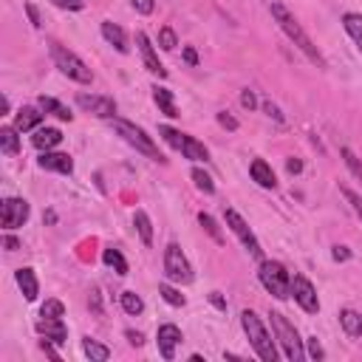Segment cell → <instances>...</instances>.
<instances>
[{
	"instance_id": "obj_1",
	"label": "cell",
	"mask_w": 362,
	"mask_h": 362,
	"mask_svg": "<svg viewBox=\"0 0 362 362\" xmlns=\"http://www.w3.org/2000/svg\"><path fill=\"white\" fill-rule=\"evenodd\" d=\"M272 9V17H275V23H278V26H280V32L289 37V40H292L297 48H300V52L311 60V63H315V65H320V68H328V63H326V57L320 54V48L315 45V43H311V37L306 34V29L300 26V20L292 14V12H289L283 3H272L269 6Z\"/></svg>"
},
{
	"instance_id": "obj_2",
	"label": "cell",
	"mask_w": 362,
	"mask_h": 362,
	"mask_svg": "<svg viewBox=\"0 0 362 362\" xmlns=\"http://www.w3.org/2000/svg\"><path fill=\"white\" fill-rule=\"evenodd\" d=\"M240 326H244L247 337H249V343L255 348V354L263 359V362H278V348H275V340H272V334L267 331V326L260 323V317L255 315L252 308L247 311H240Z\"/></svg>"
},
{
	"instance_id": "obj_3",
	"label": "cell",
	"mask_w": 362,
	"mask_h": 362,
	"mask_svg": "<svg viewBox=\"0 0 362 362\" xmlns=\"http://www.w3.org/2000/svg\"><path fill=\"white\" fill-rule=\"evenodd\" d=\"M48 52H52V60L60 68V74H65L68 80H74L80 85H91L93 82L91 68L85 65L82 57H77L74 52H71V48H65V45H60V43L52 40V43H48Z\"/></svg>"
},
{
	"instance_id": "obj_4",
	"label": "cell",
	"mask_w": 362,
	"mask_h": 362,
	"mask_svg": "<svg viewBox=\"0 0 362 362\" xmlns=\"http://www.w3.org/2000/svg\"><path fill=\"white\" fill-rule=\"evenodd\" d=\"M258 278H260L263 289H267L272 297H278V300L292 297V275L286 272L283 263H278V260H260Z\"/></svg>"
},
{
	"instance_id": "obj_5",
	"label": "cell",
	"mask_w": 362,
	"mask_h": 362,
	"mask_svg": "<svg viewBox=\"0 0 362 362\" xmlns=\"http://www.w3.org/2000/svg\"><path fill=\"white\" fill-rule=\"evenodd\" d=\"M113 122V131L122 136L131 148H136V153H142V156H148V159H153V161H164V156H161V150L156 148V142L144 133L142 128H136L133 122H128V119H111Z\"/></svg>"
},
{
	"instance_id": "obj_6",
	"label": "cell",
	"mask_w": 362,
	"mask_h": 362,
	"mask_svg": "<svg viewBox=\"0 0 362 362\" xmlns=\"http://www.w3.org/2000/svg\"><path fill=\"white\" fill-rule=\"evenodd\" d=\"M272 331L278 337V343L283 348V357L286 359H292V362H300L306 354H303V340H300V334L297 328L286 320V315H280V311H272Z\"/></svg>"
},
{
	"instance_id": "obj_7",
	"label": "cell",
	"mask_w": 362,
	"mask_h": 362,
	"mask_svg": "<svg viewBox=\"0 0 362 362\" xmlns=\"http://www.w3.org/2000/svg\"><path fill=\"white\" fill-rule=\"evenodd\" d=\"M164 275L170 283H179V286H187V283H192V278H196L187 255L181 252L179 244H167V249H164Z\"/></svg>"
},
{
	"instance_id": "obj_8",
	"label": "cell",
	"mask_w": 362,
	"mask_h": 362,
	"mask_svg": "<svg viewBox=\"0 0 362 362\" xmlns=\"http://www.w3.org/2000/svg\"><path fill=\"white\" fill-rule=\"evenodd\" d=\"M224 221H227V227L232 229V235L240 240V244H244V249L252 255V258H263V249H260V240L255 238V232L249 229V224L240 218V215L235 212V210H224Z\"/></svg>"
},
{
	"instance_id": "obj_9",
	"label": "cell",
	"mask_w": 362,
	"mask_h": 362,
	"mask_svg": "<svg viewBox=\"0 0 362 362\" xmlns=\"http://www.w3.org/2000/svg\"><path fill=\"white\" fill-rule=\"evenodd\" d=\"M32 215V207L26 199H6L3 204H0V224H3V229H20L23 224L29 221Z\"/></svg>"
},
{
	"instance_id": "obj_10",
	"label": "cell",
	"mask_w": 362,
	"mask_h": 362,
	"mask_svg": "<svg viewBox=\"0 0 362 362\" xmlns=\"http://www.w3.org/2000/svg\"><path fill=\"white\" fill-rule=\"evenodd\" d=\"M292 295H295V303L306 311V315H317V311H320L317 289L311 286L308 278H303V275H295V278H292Z\"/></svg>"
},
{
	"instance_id": "obj_11",
	"label": "cell",
	"mask_w": 362,
	"mask_h": 362,
	"mask_svg": "<svg viewBox=\"0 0 362 362\" xmlns=\"http://www.w3.org/2000/svg\"><path fill=\"white\" fill-rule=\"evenodd\" d=\"M77 105L88 113H93L96 119H116V102L111 96H100V93H77Z\"/></svg>"
},
{
	"instance_id": "obj_12",
	"label": "cell",
	"mask_w": 362,
	"mask_h": 362,
	"mask_svg": "<svg viewBox=\"0 0 362 362\" xmlns=\"http://www.w3.org/2000/svg\"><path fill=\"white\" fill-rule=\"evenodd\" d=\"M136 48H139V54H142V63H144V68H148L153 77L164 80V77H167V68H164V65L159 63V54H156V48H153L150 37L144 34V32H139V34H136Z\"/></svg>"
},
{
	"instance_id": "obj_13",
	"label": "cell",
	"mask_w": 362,
	"mask_h": 362,
	"mask_svg": "<svg viewBox=\"0 0 362 362\" xmlns=\"http://www.w3.org/2000/svg\"><path fill=\"white\" fill-rule=\"evenodd\" d=\"M156 343H159V354H161L164 359H173V357H176V346L181 343V328H179V326H173V323L159 326Z\"/></svg>"
},
{
	"instance_id": "obj_14",
	"label": "cell",
	"mask_w": 362,
	"mask_h": 362,
	"mask_svg": "<svg viewBox=\"0 0 362 362\" xmlns=\"http://www.w3.org/2000/svg\"><path fill=\"white\" fill-rule=\"evenodd\" d=\"M37 164L43 167V170L63 173V176H71V173H74V159H71L68 153H57V150H45V153H40Z\"/></svg>"
},
{
	"instance_id": "obj_15",
	"label": "cell",
	"mask_w": 362,
	"mask_h": 362,
	"mask_svg": "<svg viewBox=\"0 0 362 362\" xmlns=\"http://www.w3.org/2000/svg\"><path fill=\"white\" fill-rule=\"evenodd\" d=\"M37 334H43L45 340H52L57 346H63L68 340V328H65L63 317H40L37 320Z\"/></svg>"
},
{
	"instance_id": "obj_16",
	"label": "cell",
	"mask_w": 362,
	"mask_h": 362,
	"mask_svg": "<svg viewBox=\"0 0 362 362\" xmlns=\"http://www.w3.org/2000/svg\"><path fill=\"white\" fill-rule=\"evenodd\" d=\"M14 280H17V286H20L23 297H26L29 303H34V300H37V295H40V283H37L34 269H29V267L17 269V272H14Z\"/></svg>"
},
{
	"instance_id": "obj_17",
	"label": "cell",
	"mask_w": 362,
	"mask_h": 362,
	"mask_svg": "<svg viewBox=\"0 0 362 362\" xmlns=\"http://www.w3.org/2000/svg\"><path fill=\"white\" fill-rule=\"evenodd\" d=\"M102 37L116 48L119 54H128L131 52V45H128V34H125V29L122 26H116V23H111V20H105L102 23Z\"/></svg>"
},
{
	"instance_id": "obj_18",
	"label": "cell",
	"mask_w": 362,
	"mask_h": 362,
	"mask_svg": "<svg viewBox=\"0 0 362 362\" xmlns=\"http://www.w3.org/2000/svg\"><path fill=\"white\" fill-rule=\"evenodd\" d=\"M60 142H63V133H60L57 128H37L34 136H32V144H34V148H37L40 153L54 150Z\"/></svg>"
},
{
	"instance_id": "obj_19",
	"label": "cell",
	"mask_w": 362,
	"mask_h": 362,
	"mask_svg": "<svg viewBox=\"0 0 362 362\" xmlns=\"http://www.w3.org/2000/svg\"><path fill=\"white\" fill-rule=\"evenodd\" d=\"M249 173H252V179H255L263 190H275V187H278V179H275V170L269 167V161L255 159L252 167H249Z\"/></svg>"
},
{
	"instance_id": "obj_20",
	"label": "cell",
	"mask_w": 362,
	"mask_h": 362,
	"mask_svg": "<svg viewBox=\"0 0 362 362\" xmlns=\"http://www.w3.org/2000/svg\"><path fill=\"white\" fill-rule=\"evenodd\" d=\"M40 122H43V113L37 108H20L14 113V128L17 131H34V128H40Z\"/></svg>"
},
{
	"instance_id": "obj_21",
	"label": "cell",
	"mask_w": 362,
	"mask_h": 362,
	"mask_svg": "<svg viewBox=\"0 0 362 362\" xmlns=\"http://www.w3.org/2000/svg\"><path fill=\"white\" fill-rule=\"evenodd\" d=\"M181 153H184V159H190V161H210V150L204 148V144H201L196 136H184Z\"/></svg>"
},
{
	"instance_id": "obj_22",
	"label": "cell",
	"mask_w": 362,
	"mask_h": 362,
	"mask_svg": "<svg viewBox=\"0 0 362 362\" xmlns=\"http://www.w3.org/2000/svg\"><path fill=\"white\" fill-rule=\"evenodd\" d=\"M153 100H156V105H159V111H161L164 116H170V119L181 116V113H179V108H176V102H173V93L167 91V88L156 85V88H153Z\"/></svg>"
},
{
	"instance_id": "obj_23",
	"label": "cell",
	"mask_w": 362,
	"mask_h": 362,
	"mask_svg": "<svg viewBox=\"0 0 362 362\" xmlns=\"http://www.w3.org/2000/svg\"><path fill=\"white\" fill-rule=\"evenodd\" d=\"M340 326L346 328L348 337H362V315L354 308H343L340 311Z\"/></svg>"
},
{
	"instance_id": "obj_24",
	"label": "cell",
	"mask_w": 362,
	"mask_h": 362,
	"mask_svg": "<svg viewBox=\"0 0 362 362\" xmlns=\"http://www.w3.org/2000/svg\"><path fill=\"white\" fill-rule=\"evenodd\" d=\"M133 224H136V229H139L142 244L150 247V244H153V224H150V215L144 212V210H136V212H133Z\"/></svg>"
},
{
	"instance_id": "obj_25",
	"label": "cell",
	"mask_w": 362,
	"mask_h": 362,
	"mask_svg": "<svg viewBox=\"0 0 362 362\" xmlns=\"http://www.w3.org/2000/svg\"><path fill=\"white\" fill-rule=\"evenodd\" d=\"M343 29L348 32V37L357 43L359 54H362V14H354V12L343 14Z\"/></svg>"
},
{
	"instance_id": "obj_26",
	"label": "cell",
	"mask_w": 362,
	"mask_h": 362,
	"mask_svg": "<svg viewBox=\"0 0 362 362\" xmlns=\"http://www.w3.org/2000/svg\"><path fill=\"white\" fill-rule=\"evenodd\" d=\"M40 108H43L45 113H52V116L63 119V122H71V119H74V113H71L63 102H57L54 96H40Z\"/></svg>"
},
{
	"instance_id": "obj_27",
	"label": "cell",
	"mask_w": 362,
	"mask_h": 362,
	"mask_svg": "<svg viewBox=\"0 0 362 362\" xmlns=\"http://www.w3.org/2000/svg\"><path fill=\"white\" fill-rule=\"evenodd\" d=\"M82 351H85V357L91 362H105V359H111V348L102 346V343H96V340H91V337H85V340H82Z\"/></svg>"
},
{
	"instance_id": "obj_28",
	"label": "cell",
	"mask_w": 362,
	"mask_h": 362,
	"mask_svg": "<svg viewBox=\"0 0 362 362\" xmlns=\"http://www.w3.org/2000/svg\"><path fill=\"white\" fill-rule=\"evenodd\" d=\"M0 150H3L6 156H17L20 153L17 128H0Z\"/></svg>"
},
{
	"instance_id": "obj_29",
	"label": "cell",
	"mask_w": 362,
	"mask_h": 362,
	"mask_svg": "<svg viewBox=\"0 0 362 362\" xmlns=\"http://www.w3.org/2000/svg\"><path fill=\"white\" fill-rule=\"evenodd\" d=\"M102 260H105V267H111L116 275H128V260L122 258V252H119V249L108 247V249L102 252Z\"/></svg>"
},
{
	"instance_id": "obj_30",
	"label": "cell",
	"mask_w": 362,
	"mask_h": 362,
	"mask_svg": "<svg viewBox=\"0 0 362 362\" xmlns=\"http://www.w3.org/2000/svg\"><path fill=\"white\" fill-rule=\"evenodd\" d=\"M119 303H122V308L128 311V315H133V317H139L144 311V300L136 292H122V295H119Z\"/></svg>"
},
{
	"instance_id": "obj_31",
	"label": "cell",
	"mask_w": 362,
	"mask_h": 362,
	"mask_svg": "<svg viewBox=\"0 0 362 362\" xmlns=\"http://www.w3.org/2000/svg\"><path fill=\"white\" fill-rule=\"evenodd\" d=\"M199 224L204 227V232L215 240V244H224V235H221V229H218V224H215V218L212 215H207V212H199Z\"/></svg>"
},
{
	"instance_id": "obj_32",
	"label": "cell",
	"mask_w": 362,
	"mask_h": 362,
	"mask_svg": "<svg viewBox=\"0 0 362 362\" xmlns=\"http://www.w3.org/2000/svg\"><path fill=\"white\" fill-rule=\"evenodd\" d=\"M340 156H343L346 167H348V170H351V176H354L357 181H362V161L357 159V153H354L351 148H343V150H340Z\"/></svg>"
},
{
	"instance_id": "obj_33",
	"label": "cell",
	"mask_w": 362,
	"mask_h": 362,
	"mask_svg": "<svg viewBox=\"0 0 362 362\" xmlns=\"http://www.w3.org/2000/svg\"><path fill=\"white\" fill-rule=\"evenodd\" d=\"M192 181H196V187L201 190V192H207V196H212L215 192V184H212V179H210V173H204L201 167H192Z\"/></svg>"
},
{
	"instance_id": "obj_34",
	"label": "cell",
	"mask_w": 362,
	"mask_h": 362,
	"mask_svg": "<svg viewBox=\"0 0 362 362\" xmlns=\"http://www.w3.org/2000/svg\"><path fill=\"white\" fill-rule=\"evenodd\" d=\"M159 295L164 297V303H170V306H184V295L179 292V289H173L170 283H161L159 286Z\"/></svg>"
},
{
	"instance_id": "obj_35",
	"label": "cell",
	"mask_w": 362,
	"mask_h": 362,
	"mask_svg": "<svg viewBox=\"0 0 362 362\" xmlns=\"http://www.w3.org/2000/svg\"><path fill=\"white\" fill-rule=\"evenodd\" d=\"M159 133H161V139H164L167 144H170V148L181 150V144H184V136H187V133H179V131L167 128V125H161V128H159Z\"/></svg>"
},
{
	"instance_id": "obj_36",
	"label": "cell",
	"mask_w": 362,
	"mask_h": 362,
	"mask_svg": "<svg viewBox=\"0 0 362 362\" xmlns=\"http://www.w3.org/2000/svg\"><path fill=\"white\" fill-rule=\"evenodd\" d=\"M159 45L164 48V52H173V48L179 45V37H176V32H173L170 26H164V29H159Z\"/></svg>"
},
{
	"instance_id": "obj_37",
	"label": "cell",
	"mask_w": 362,
	"mask_h": 362,
	"mask_svg": "<svg viewBox=\"0 0 362 362\" xmlns=\"http://www.w3.org/2000/svg\"><path fill=\"white\" fill-rule=\"evenodd\" d=\"M65 315V306L60 300H45L40 308V317H63Z\"/></svg>"
},
{
	"instance_id": "obj_38",
	"label": "cell",
	"mask_w": 362,
	"mask_h": 362,
	"mask_svg": "<svg viewBox=\"0 0 362 362\" xmlns=\"http://www.w3.org/2000/svg\"><path fill=\"white\" fill-rule=\"evenodd\" d=\"M343 196H346V201L351 204V210L357 212V218L362 221V196H359V192H354L351 187H343Z\"/></svg>"
},
{
	"instance_id": "obj_39",
	"label": "cell",
	"mask_w": 362,
	"mask_h": 362,
	"mask_svg": "<svg viewBox=\"0 0 362 362\" xmlns=\"http://www.w3.org/2000/svg\"><path fill=\"white\" fill-rule=\"evenodd\" d=\"M48 3H54L57 9H68V12H80L85 6V0H48Z\"/></svg>"
},
{
	"instance_id": "obj_40",
	"label": "cell",
	"mask_w": 362,
	"mask_h": 362,
	"mask_svg": "<svg viewBox=\"0 0 362 362\" xmlns=\"http://www.w3.org/2000/svg\"><path fill=\"white\" fill-rule=\"evenodd\" d=\"M131 6H133L139 14H153L156 0H131Z\"/></svg>"
},
{
	"instance_id": "obj_41",
	"label": "cell",
	"mask_w": 362,
	"mask_h": 362,
	"mask_svg": "<svg viewBox=\"0 0 362 362\" xmlns=\"http://www.w3.org/2000/svg\"><path fill=\"white\" fill-rule=\"evenodd\" d=\"M306 343H308V357H311V359H323V357H326V351H323V346L317 343V337H308V340H306Z\"/></svg>"
},
{
	"instance_id": "obj_42",
	"label": "cell",
	"mask_w": 362,
	"mask_h": 362,
	"mask_svg": "<svg viewBox=\"0 0 362 362\" xmlns=\"http://www.w3.org/2000/svg\"><path fill=\"white\" fill-rule=\"evenodd\" d=\"M218 125H221V128H227V131H238V122H235V119H232L227 111H221V113H218Z\"/></svg>"
},
{
	"instance_id": "obj_43",
	"label": "cell",
	"mask_w": 362,
	"mask_h": 362,
	"mask_svg": "<svg viewBox=\"0 0 362 362\" xmlns=\"http://www.w3.org/2000/svg\"><path fill=\"white\" fill-rule=\"evenodd\" d=\"M240 105H244V108H249V111H252V108L258 105V100H255V93H252L249 88H247L244 93H240Z\"/></svg>"
},
{
	"instance_id": "obj_44",
	"label": "cell",
	"mask_w": 362,
	"mask_h": 362,
	"mask_svg": "<svg viewBox=\"0 0 362 362\" xmlns=\"http://www.w3.org/2000/svg\"><path fill=\"white\" fill-rule=\"evenodd\" d=\"M26 14H29V20H32V26H34V29L43 26V23H40V14H37V9H34V3H26Z\"/></svg>"
},
{
	"instance_id": "obj_45",
	"label": "cell",
	"mask_w": 362,
	"mask_h": 362,
	"mask_svg": "<svg viewBox=\"0 0 362 362\" xmlns=\"http://www.w3.org/2000/svg\"><path fill=\"white\" fill-rule=\"evenodd\" d=\"M91 308L96 311V315H102V303H100V292H96V289H93V292H91Z\"/></svg>"
},
{
	"instance_id": "obj_46",
	"label": "cell",
	"mask_w": 362,
	"mask_h": 362,
	"mask_svg": "<svg viewBox=\"0 0 362 362\" xmlns=\"http://www.w3.org/2000/svg\"><path fill=\"white\" fill-rule=\"evenodd\" d=\"M334 260H348L351 258V252H348V247H334Z\"/></svg>"
},
{
	"instance_id": "obj_47",
	"label": "cell",
	"mask_w": 362,
	"mask_h": 362,
	"mask_svg": "<svg viewBox=\"0 0 362 362\" xmlns=\"http://www.w3.org/2000/svg\"><path fill=\"white\" fill-rule=\"evenodd\" d=\"M263 111H267L269 116H275V119H278V122H283V113H280V111H278V108H275L272 102H263Z\"/></svg>"
},
{
	"instance_id": "obj_48",
	"label": "cell",
	"mask_w": 362,
	"mask_h": 362,
	"mask_svg": "<svg viewBox=\"0 0 362 362\" xmlns=\"http://www.w3.org/2000/svg\"><path fill=\"white\" fill-rule=\"evenodd\" d=\"M286 167H289V173H300V170H303V164H300L297 159H289V164H286Z\"/></svg>"
},
{
	"instance_id": "obj_49",
	"label": "cell",
	"mask_w": 362,
	"mask_h": 362,
	"mask_svg": "<svg viewBox=\"0 0 362 362\" xmlns=\"http://www.w3.org/2000/svg\"><path fill=\"white\" fill-rule=\"evenodd\" d=\"M128 340H131V346H142V343H144L139 331H128Z\"/></svg>"
},
{
	"instance_id": "obj_50",
	"label": "cell",
	"mask_w": 362,
	"mask_h": 362,
	"mask_svg": "<svg viewBox=\"0 0 362 362\" xmlns=\"http://www.w3.org/2000/svg\"><path fill=\"white\" fill-rule=\"evenodd\" d=\"M6 249H9V252H14V249H20V240L9 235V238H6Z\"/></svg>"
},
{
	"instance_id": "obj_51",
	"label": "cell",
	"mask_w": 362,
	"mask_h": 362,
	"mask_svg": "<svg viewBox=\"0 0 362 362\" xmlns=\"http://www.w3.org/2000/svg\"><path fill=\"white\" fill-rule=\"evenodd\" d=\"M210 300H212L215 306H218V308H227V303H224V297H221L218 292H212V295H210Z\"/></svg>"
},
{
	"instance_id": "obj_52",
	"label": "cell",
	"mask_w": 362,
	"mask_h": 362,
	"mask_svg": "<svg viewBox=\"0 0 362 362\" xmlns=\"http://www.w3.org/2000/svg\"><path fill=\"white\" fill-rule=\"evenodd\" d=\"M184 60H187L190 65H196V63H199V57H196V52H192V48H187V52H184Z\"/></svg>"
},
{
	"instance_id": "obj_53",
	"label": "cell",
	"mask_w": 362,
	"mask_h": 362,
	"mask_svg": "<svg viewBox=\"0 0 362 362\" xmlns=\"http://www.w3.org/2000/svg\"><path fill=\"white\" fill-rule=\"evenodd\" d=\"M43 351H45V354H48V357H52V359H60V354H57V351H54V348H52V346H48V343H45V340H43Z\"/></svg>"
},
{
	"instance_id": "obj_54",
	"label": "cell",
	"mask_w": 362,
	"mask_h": 362,
	"mask_svg": "<svg viewBox=\"0 0 362 362\" xmlns=\"http://www.w3.org/2000/svg\"><path fill=\"white\" fill-rule=\"evenodd\" d=\"M0 108H3V113H9V111H12V102H9V96H3V100H0Z\"/></svg>"
}]
</instances>
